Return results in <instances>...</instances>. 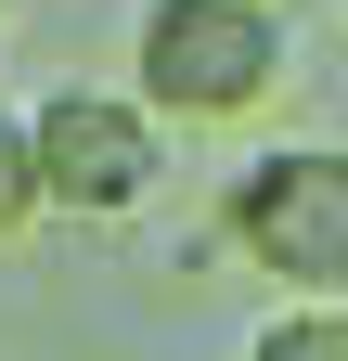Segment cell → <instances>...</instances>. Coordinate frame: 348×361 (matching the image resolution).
Masks as SVG:
<instances>
[{
    "mask_svg": "<svg viewBox=\"0 0 348 361\" xmlns=\"http://www.w3.org/2000/svg\"><path fill=\"white\" fill-rule=\"evenodd\" d=\"M26 129H39V194H52V219H142L168 194V116L142 90H39Z\"/></svg>",
    "mask_w": 348,
    "mask_h": 361,
    "instance_id": "3",
    "label": "cell"
},
{
    "mask_svg": "<svg viewBox=\"0 0 348 361\" xmlns=\"http://www.w3.org/2000/svg\"><path fill=\"white\" fill-rule=\"evenodd\" d=\"M39 219H52V194H39V129H26L13 90H0V245L39 233Z\"/></svg>",
    "mask_w": 348,
    "mask_h": 361,
    "instance_id": "4",
    "label": "cell"
},
{
    "mask_svg": "<svg viewBox=\"0 0 348 361\" xmlns=\"http://www.w3.org/2000/svg\"><path fill=\"white\" fill-rule=\"evenodd\" d=\"M129 78L155 116L181 129H232L297 78V13L284 0H142L129 26Z\"/></svg>",
    "mask_w": 348,
    "mask_h": 361,
    "instance_id": "1",
    "label": "cell"
},
{
    "mask_svg": "<svg viewBox=\"0 0 348 361\" xmlns=\"http://www.w3.org/2000/svg\"><path fill=\"white\" fill-rule=\"evenodd\" d=\"M220 245L271 271L284 310H348V142H271L220 180Z\"/></svg>",
    "mask_w": 348,
    "mask_h": 361,
    "instance_id": "2",
    "label": "cell"
},
{
    "mask_svg": "<svg viewBox=\"0 0 348 361\" xmlns=\"http://www.w3.org/2000/svg\"><path fill=\"white\" fill-rule=\"evenodd\" d=\"M245 361H348V310H284Z\"/></svg>",
    "mask_w": 348,
    "mask_h": 361,
    "instance_id": "5",
    "label": "cell"
}]
</instances>
